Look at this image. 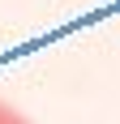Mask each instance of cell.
<instances>
[{
    "mask_svg": "<svg viewBox=\"0 0 120 124\" xmlns=\"http://www.w3.org/2000/svg\"><path fill=\"white\" fill-rule=\"evenodd\" d=\"M0 124H26V120H22L17 111H13L9 103H0Z\"/></svg>",
    "mask_w": 120,
    "mask_h": 124,
    "instance_id": "1",
    "label": "cell"
}]
</instances>
